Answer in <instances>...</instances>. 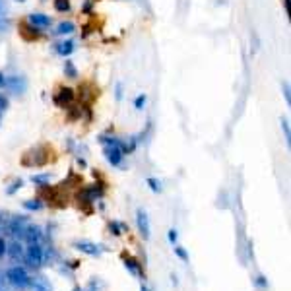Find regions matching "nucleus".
I'll use <instances>...</instances> for the list:
<instances>
[{"label":"nucleus","instance_id":"obj_1","mask_svg":"<svg viewBox=\"0 0 291 291\" xmlns=\"http://www.w3.org/2000/svg\"><path fill=\"white\" fill-rule=\"evenodd\" d=\"M6 280H8L12 286L20 288V290L31 286V278H29V274H27L25 268H22V266H12V268L6 270Z\"/></svg>","mask_w":291,"mask_h":291},{"label":"nucleus","instance_id":"obj_2","mask_svg":"<svg viewBox=\"0 0 291 291\" xmlns=\"http://www.w3.org/2000/svg\"><path fill=\"white\" fill-rule=\"evenodd\" d=\"M23 260L29 268H39L43 264V248L39 243H31L23 250Z\"/></svg>","mask_w":291,"mask_h":291},{"label":"nucleus","instance_id":"obj_3","mask_svg":"<svg viewBox=\"0 0 291 291\" xmlns=\"http://www.w3.org/2000/svg\"><path fill=\"white\" fill-rule=\"evenodd\" d=\"M136 224H138V231H140L142 239H144V241H148V239H150V233H152V229H150V220H148V214H146L144 210H138V212H136Z\"/></svg>","mask_w":291,"mask_h":291},{"label":"nucleus","instance_id":"obj_4","mask_svg":"<svg viewBox=\"0 0 291 291\" xmlns=\"http://www.w3.org/2000/svg\"><path fill=\"white\" fill-rule=\"evenodd\" d=\"M103 154L107 157V161H109L111 165H115V167H118V165L122 163V157H124V154H122V146H105Z\"/></svg>","mask_w":291,"mask_h":291},{"label":"nucleus","instance_id":"obj_5","mask_svg":"<svg viewBox=\"0 0 291 291\" xmlns=\"http://www.w3.org/2000/svg\"><path fill=\"white\" fill-rule=\"evenodd\" d=\"M74 248H78V250H82L84 254H90V256H99V246L93 245L91 241H76L74 243Z\"/></svg>","mask_w":291,"mask_h":291},{"label":"nucleus","instance_id":"obj_6","mask_svg":"<svg viewBox=\"0 0 291 291\" xmlns=\"http://www.w3.org/2000/svg\"><path fill=\"white\" fill-rule=\"evenodd\" d=\"M23 239L27 241V245L39 243V241H41V229H39L37 225H27L25 231H23Z\"/></svg>","mask_w":291,"mask_h":291},{"label":"nucleus","instance_id":"obj_7","mask_svg":"<svg viewBox=\"0 0 291 291\" xmlns=\"http://www.w3.org/2000/svg\"><path fill=\"white\" fill-rule=\"evenodd\" d=\"M23 250H25V248L20 245V241H14V243H10V245H8L6 254H8L14 262H18V260H23Z\"/></svg>","mask_w":291,"mask_h":291},{"label":"nucleus","instance_id":"obj_8","mask_svg":"<svg viewBox=\"0 0 291 291\" xmlns=\"http://www.w3.org/2000/svg\"><path fill=\"white\" fill-rule=\"evenodd\" d=\"M55 101H57L60 107H66V105H70V103L74 101V91L68 90V88H62V90L55 95Z\"/></svg>","mask_w":291,"mask_h":291},{"label":"nucleus","instance_id":"obj_9","mask_svg":"<svg viewBox=\"0 0 291 291\" xmlns=\"http://www.w3.org/2000/svg\"><path fill=\"white\" fill-rule=\"evenodd\" d=\"M29 23H31L35 29H37V27H39V29H45V27L51 25V18L45 16V14H31V16H29Z\"/></svg>","mask_w":291,"mask_h":291},{"label":"nucleus","instance_id":"obj_10","mask_svg":"<svg viewBox=\"0 0 291 291\" xmlns=\"http://www.w3.org/2000/svg\"><path fill=\"white\" fill-rule=\"evenodd\" d=\"M72 51H74V41H60L58 45H57V53L60 55V57H68V55H72Z\"/></svg>","mask_w":291,"mask_h":291},{"label":"nucleus","instance_id":"obj_11","mask_svg":"<svg viewBox=\"0 0 291 291\" xmlns=\"http://www.w3.org/2000/svg\"><path fill=\"white\" fill-rule=\"evenodd\" d=\"M74 29H76V25H74L72 22H60L58 25H57L55 33H57V35H70Z\"/></svg>","mask_w":291,"mask_h":291},{"label":"nucleus","instance_id":"obj_12","mask_svg":"<svg viewBox=\"0 0 291 291\" xmlns=\"http://www.w3.org/2000/svg\"><path fill=\"white\" fill-rule=\"evenodd\" d=\"M124 266H126V270H130L134 276H142V268H140V264L136 262L134 258H124Z\"/></svg>","mask_w":291,"mask_h":291},{"label":"nucleus","instance_id":"obj_13","mask_svg":"<svg viewBox=\"0 0 291 291\" xmlns=\"http://www.w3.org/2000/svg\"><path fill=\"white\" fill-rule=\"evenodd\" d=\"M51 180V173H43V175H33L31 182L33 184H39V186H47V182Z\"/></svg>","mask_w":291,"mask_h":291},{"label":"nucleus","instance_id":"obj_14","mask_svg":"<svg viewBox=\"0 0 291 291\" xmlns=\"http://www.w3.org/2000/svg\"><path fill=\"white\" fill-rule=\"evenodd\" d=\"M64 74H66L70 80H76V78H78V70L74 66V62H70V60L64 62Z\"/></svg>","mask_w":291,"mask_h":291},{"label":"nucleus","instance_id":"obj_15","mask_svg":"<svg viewBox=\"0 0 291 291\" xmlns=\"http://www.w3.org/2000/svg\"><path fill=\"white\" fill-rule=\"evenodd\" d=\"M23 208H25V210H31V212H37V210L43 208V202L41 200H25L23 202Z\"/></svg>","mask_w":291,"mask_h":291},{"label":"nucleus","instance_id":"obj_16","mask_svg":"<svg viewBox=\"0 0 291 291\" xmlns=\"http://www.w3.org/2000/svg\"><path fill=\"white\" fill-rule=\"evenodd\" d=\"M22 186H23V180L22 179L14 180V182H12V184H10L8 188H6V194H14V192H18V190H20Z\"/></svg>","mask_w":291,"mask_h":291},{"label":"nucleus","instance_id":"obj_17","mask_svg":"<svg viewBox=\"0 0 291 291\" xmlns=\"http://www.w3.org/2000/svg\"><path fill=\"white\" fill-rule=\"evenodd\" d=\"M55 8L58 12H68L70 10V2L68 0H55Z\"/></svg>","mask_w":291,"mask_h":291},{"label":"nucleus","instance_id":"obj_18","mask_svg":"<svg viewBox=\"0 0 291 291\" xmlns=\"http://www.w3.org/2000/svg\"><path fill=\"white\" fill-rule=\"evenodd\" d=\"M109 229H111V233L115 237H120V235H122V227H120L118 222H111V224H109Z\"/></svg>","mask_w":291,"mask_h":291},{"label":"nucleus","instance_id":"obj_19","mask_svg":"<svg viewBox=\"0 0 291 291\" xmlns=\"http://www.w3.org/2000/svg\"><path fill=\"white\" fill-rule=\"evenodd\" d=\"M148 184H150V188H152L154 192H161V182H159L157 179L150 177V179H148Z\"/></svg>","mask_w":291,"mask_h":291},{"label":"nucleus","instance_id":"obj_20","mask_svg":"<svg viewBox=\"0 0 291 291\" xmlns=\"http://www.w3.org/2000/svg\"><path fill=\"white\" fill-rule=\"evenodd\" d=\"M175 254L179 256L180 260H184V262H188V252L182 248V246H175Z\"/></svg>","mask_w":291,"mask_h":291},{"label":"nucleus","instance_id":"obj_21","mask_svg":"<svg viewBox=\"0 0 291 291\" xmlns=\"http://www.w3.org/2000/svg\"><path fill=\"white\" fill-rule=\"evenodd\" d=\"M146 101H148V97H146L144 93H142V95H138V97H136V101H134V107L136 109H142V107L146 105Z\"/></svg>","mask_w":291,"mask_h":291},{"label":"nucleus","instance_id":"obj_22","mask_svg":"<svg viewBox=\"0 0 291 291\" xmlns=\"http://www.w3.org/2000/svg\"><path fill=\"white\" fill-rule=\"evenodd\" d=\"M282 128H284V132H286V140L290 142L291 132H290V122H288V118H282Z\"/></svg>","mask_w":291,"mask_h":291},{"label":"nucleus","instance_id":"obj_23","mask_svg":"<svg viewBox=\"0 0 291 291\" xmlns=\"http://www.w3.org/2000/svg\"><path fill=\"white\" fill-rule=\"evenodd\" d=\"M167 237H169V241L175 245V243H177V239H179V233H177V229H169V235H167Z\"/></svg>","mask_w":291,"mask_h":291},{"label":"nucleus","instance_id":"obj_24","mask_svg":"<svg viewBox=\"0 0 291 291\" xmlns=\"http://www.w3.org/2000/svg\"><path fill=\"white\" fill-rule=\"evenodd\" d=\"M282 88H284V95H286V101H288V103H291V95H290V84H288V82H284V86H282Z\"/></svg>","mask_w":291,"mask_h":291},{"label":"nucleus","instance_id":"obj_25","mask_svg":"<svg viewBox=\"0 0 291 291\" xmlns=\"http://www.w3.org/2000/svg\"><path fill=\"white\" fill-rule=\"evenodd\" d=\"M8 109V99L4 95H0V113H4Z\"/></svg>","mask_w":291,"mask_h":291},{"label":"nucleus","instance_id":"obj_26","mask_svg":"<svg viewBox=\"0 0 291 291\" xmlns=\"http://www.w3.org/2000/svg\"><path fill=\"white\" fill-rule=\"evenodd\" d=\"M6 250H8V243H6L4 239H0V256H4Z\"/></svg>","mask_w":291,"mask_h":291},{"label":"nucleus","instance_id":"obj_27","mask_svg":"<svg viewBox=\"0 0 291 291\" xmlns=\"http://www.w3.org/2000/svg\"><path fill=\"white\" fill-rule=\"evenodd\" d=\"M256 284H258L260 288H266V286H268V282H266V278H264V276H258V278H256Z\"/></svg>","mask_w":291,"mask_h":291},{"label":"nucleus","instance_id":"obj_28","mask_svg":"<svg viewBox=\"0 0 291 291\" xmlns=\"http://www.w3.org/2000/svg\"><path fill=\"white\" fill-rule=\"evenodd\" d=\"M6 86H8V78L0 72V88H6Z\"/></svg>","mask_w":291,"mask_h":291},{"label":"nucleus","instance_id":"obj_29","mask_svg":"<svg viewBox=\"0 0 291 291\" xmlns=\"http://www.w3.org/2000/svg\"><path fill=\"white\" fill-rule=\"evenodd\" d=\"M284 4H286V12H288V16L291 14V10H290V0H284Z\"/></svg>","mask_w":291,"mask_h":291},{"label":"nucleus","instance_id":"obj_30","mask_svg":"<svg viewBox=\"0 0 291 291\" xmlns=\"http://www.w3.org/2000/svg\"><path fill=\"white\" fill-rule=\"evenodd\" d=\"M140 291H148V288H146V286H142V288H140Z\"/></svg>","mask_w":291,"mask_h":291},{"label":"nucleus","instance_id":"obj_31","mask_svg":"<svg viewBox=\"0 0 291 291\" xmlns=\"http://www.w3.org/2000/svg\"><path fill=\"white\" fill-rule=\"evenodd\" d=\"M72 291H84V290H82V288H74Z\"/></svg>","mask_w":291,"mask_h":291}]
</instances>
